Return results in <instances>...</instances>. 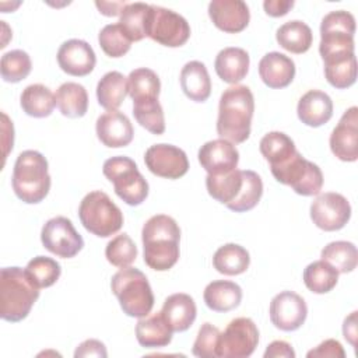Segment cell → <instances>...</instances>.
<instances>
[{
	"instance_id": "6da1fadb",
	"label": "cell",
	"mask_w": 358,
	"mask_h": 358,
	"mask_svg": "<svg viewBox=\"0 0 358 358\" xmlns=\"http://www.w3.org/2000/svg\"><path fill=\"white\" fill-rule=\"evenodd\" d=\"M144 263L157 271L172 268L179 260L180 228L178 222L165 214H157L147 220L141 231Z\"/></svg>"
},
{
	"instance_id": "7a4b0ae2",
	"label": "cell",
	"mask_w": 358,
	"mask_h": 358,
	"mask_svg": "<svg viewBox=\"0 0 358 358\" xmlns=\"http://www.w3.org/2000/svg\"><path fill=\"white\" fill-rule=\"evenodd\" d=\"M255 98L249 87L234 85L227 88L218 105L217 133L221 138L239 144L249 138Z\"/></svg>"
},
{
	"instance_id": "3957f363",
	"label": "cell",
	"mask_w": 358,
	"mask_h": 358,
	"mask_svg": "<svg viewBox=\"0 0 358 358\" xmlns=\"http://www.w3.org/2000/svg\"><path fill=\"white\" fill-rule=\"evenodd\" d=\"M39 287L21 267L0 270V316L6 322L17 323L28 316L39 298Z\"/></svg>"
},
{
	"instance_id": "277c9868",
	"label": "cell",
	"mask_w": 358,
	"mask_h": 358,
	"mask_svg": "<svg viewBox=\"0 0 358 358\" xmlns=\"http://www.w3.org/2000/svg\"><path fill=\"white\" fill-rule=\"evenodd\" d=\"M46 158L35 150L22 151L14 164L11 185L15 196L27 204L41 203L50 190Z\"/></svg>"
},
{
	"instance_id": "5b68a950",
	"label": "cell",
	"mask_w": 358,
	"mask_h": 358,
	"mask_svg": "<svg viewBox=\"0 0 358 358\" xmlns=\"http://www.w3.org/2000/svg\"><path fill=\"white\" fill-rule=\"evenodd\" d=\"M110 288L122 310L130 317H144L154 306V294L143 271L134 267L120 268L113 274Z\"/></svg>"
},
{
	"instance_id": "8992f818",
	"label": "cell",
	"mask_w": 358,
	"mask_h": 358,
	"mask_svg": "<svg viewBox=\"0 0 358 358\" xmlns=\"http://www.w3.org/2000/svg\"><path fill=\"white\" fill-rule=\"evenodd\" d=\"M355 18L344 10L330 11L320 24L319 53L323 62L354 56Z\"/></svg>"
},
{
	"instance_id": "52a82bcc",
	"label": "cell",
	"mask_w": 358,
	"mask_h": 358,
	"mask_svg": "<svg viewBox=\"0 0 358 358\" xmlns=\"http://www.w3.org/2000/svg\"><path fill=\"white\" fill-rule=\"evenodd\" d=\"M78 217L83 227L99 238L112 236L123 227V213L101 190L85 194L78 207Z\"/></svg>"
},
{
	"instance_id": "ba28073f",
	"label": "cell",
	"mask_w": 358,
	"mask_h": 358,
	"mask_svg": "<svg viewBox=\"0 0 358 358\" xmlns=\"http://www.w3.org/2000/svg\"><path fill=\"white\" fill-rule=\"evenodd\" d=\"M102 172L113 183L115 193L129 206H140L148 196V183L136 162L124 155L112 157L103 162Z\"/></svg>"
},
{
	"instance_id": "9c48e42d",
	"label": "cell",
	"mask_w": 358,
	"mask_h": 358,
	"mask_svg": "<svg viewBox=\"0 0 358 358\" xmlns=\"http://www.w3.org/2000/svg\"><path fill=\"white\" fill-rule=\"evenodd\" d=\"M277 182L289 186L301 196L319 194L323 186V173L320 168L302 157L296 151L285 162L270 168Z\"/></svg>"
},
{
	"instance_id": "30bf717a",
	"label": "cell",
	"mask_w": 358,
	"mask_h": 358,
	"mask_svg": "<svg viewBox=\"0 0 358 358\" xmlns=\"http://www.w3.org/2000/svg\"><path fill=\"white\" fill-rule=\"evenodd\" d=\"M145 35L164 46L179 48L190 38V25L180 14L150 4Z\"/></svg>"
},
{
	"instance_id": "8fae6325",
	"label": "cell",
	"mask_w": 358,
	"mask_h": 358,
	"mask_svg": "<svg viewBox=\"0 0 358 358\" xmlns=\"http://www.w3.org/2000/svg\"><path fill=\"white\" fill-rule=\"evenodd\" d=\"M259 344V330L249 317H236L228 323L220 334V358H246L253 354Z\"/></svg>"
},
{
	"instance_id": "7c38bea8",
	"label": "cell",
	"mask_w": 358,
	"mask_h": 358,
	"mask_svg": "<svg viewBox=\"0 0 358 358\" xmlns=\"http://www.w3.org/2000/svg\"><path fill=\"white\" fill-rule=\"evenodd\" d=\"M41 241L46 250L63 259L74 257L84 248L83 236L76 231L73 222L62 215L45 222L41 231Z\"/></svg>"
},
{
	"instance_id": "4fadbf2b",
	"label": "cell",
	"mask_w": 358,
	"mask_h": 358,
	"mask_svg": "<svg viewBox=\"0 0 358 358\" xmlns=\"http://www.w3.org/2000/svg\"><path fill=\"white\" fill-rule=\"evenodd\" d=\"M350 217L351 206L340 193L327 192L319 194L310 204V218L313 224L327 232L344 228Z\"/></svg>"
},
{
	"instance_id": "5bb4252c",
	"label": "cell",
	"mask_w": 358,
	"mask_h": 358,
	"mask_svg": "<svg viewBox=\"0 0 358 358\" xmlns=\"http://www.w3.org/2000/svg\"><path fill=\"white\" fill-rule=\"evenodd\" d=\"M144 162L151 173L165 179H179L189 171L186 152L172 144L151 145L144 154Z\"/></svg>"
},
{
	"instance_id": "9a60e30c",
	"label": "cell",
	"mask_w": 358,
	"mask_h": 358,
	"mask_svg": "<svg viewBox=\"0 0 358 358\" xmlns=\"http://www.w3.org/2000/svg\"><path fill=\"white\" fill-rule=\"evenodd\" d=\"M270 320L282 331L298 330L306 320L308 306L305 299L294 291H282L270 302Z\"/></svg>"
},
{
	"instance_id": "2e32d148",
	"label": "cell",
	"mask_w": 358,
	"mask_h": 358,
	"mask_svg": "<svg viewBox=\"0 0 358 358\" xmlns=\"http://www.w3.org/2000/svg\"><path fill=\"white\" fill-rule=\"evenodd\" d=\"M331 152L344 162L358 159V108L347 109L330 134Z\"/></svg>"
},
{
	"instance_id": "e0dca14e",
	"label": "cell",
	"mask_w": 358,
	"mask_h": 358,
	"mask_svg": "<svg viewBox=\"0 0 358 358\" xmlns=\"http://www.w3.org/2000/svg\"><path fill=\"white\" fill-rule=\"evenodd\" d=\"M59 67L74 77L88 76L96 63V56L90 43L83 39H69L57 50Z\"/></svg>"
},
{
	"instance_id": "ac0fdd59",
	"label": "cell",
	"mask_w": 358,
	"mask_h": 358,
	"mask_svg": "<svg viewBox=\"0 0 358 358\" xmlns=\"http://www.w3.org/2000/svg\"><path fill=\"white\" fill-rule=\"evenodd\" d=\"M199 162L207 175H222L236 169L239 152L234 143L228 140H211L200 147Z\"/></svg>"
},
{
	"instance_id": "d6986e66",
	"label": "cell",
	"mask_w": 358,
	"mask_h": 358,
	"mask_svg": "<svg viewBox=\"0 0 358 358\" xmlns=\"http://www.w3.org/2000/svg\"><path fill=\"white\" fill-rule=\"evenodd\" d=\"M208 17L220 31L238 34L248 27L250 11L242 0H213L208 4Z\"/></svg>"
},
{
	"instance_id": "ffe728a7",
	"label": "cell",
	"mask_w": 358,
	"mask_h": 358,
	"mask_svg": "<svg viewBox=\"0 0 358 358\" xmlns=\"http://www.w3.org/2000/svg\"><path fill=\"white\" fill-rule=\"evenodd\" d=\"M96 137L109 148L126 147L131 143L134 129L130 119L119 110H108L96 119Z\"/></svg>"
},
{
	"instance_id": "44dd1931",
	"label": "cell",
	"mask_w": 358,
	"mask_h": 358,
	"mask_svg": "<svg viewBox=\"0 0 358 358\" xmlns=\"http://www.w3.org/2000/svg\"><path fill=\"white\" fill-rule=\"evenodd\" d=\"M259 76L268 88H285L295 77V63L284 53H266L259 62Z\"/></svg>"
},
{
	"instance_id": "7402d4cb",
	"label": "cell",
	"mask_w": 358,
	"mask_h": 358,
	"mask_svg": "<svg viewBox=\"0 0 358 358\" xmlns=\"http://www.w3.org/2000/svg\"><path fill=\"white\" fill-rule=\"evenodd\" d=\"M296 113L303 124L319 127L331 119L333 101L326 92L310 90L301 96L296 106Z\"/></svg>"
},
{
	"instance_id": "603a6c76",
	"label": "cell",
	"mask_w": 358,
	"mask_h": 358,
	"mask_svg": "<svg viewBox=\"0 0 358 358\" xmlns=\"http://www.w3.org/2000/svg\"><path fill=\"white\" fill-rule=\"evenodd\" d=\"M161 313L172 331H186L196 320L197 308L194 299L183 292L169 295L162 305Z\"/></svg>"
},
{
	"instance_id": "cb8c5ba5",
	"label": "cell",
	"mask_w": 358,
	"mask_h": 358,
	"mask_svg": "<svg viewBox=\"0 0 358 358\" xmlns=\"http://www.w3.org/2000/svg\"><path fill=\"white\" fill-rule=\"evenodd\" d=\"M249 55L242 48H224L218 52L214 67L217 76L228 84H238L249 71Z\"/></svg>"
},
{
	"instance_id": "d4e9b609",
	"label": "cell",
	"mask_w": 358,
	"mask_h": 358,
	"mask_svg": "<svg viewBox=\"0 0 358 358\" xmlns=\"http://www.w3.org/2000/svg\"><path fill=\"white\" fill-rule=\"evenodd\" d=\"M180 87L190 101L206 102L211 94V80L204 63L187 62L180 71Z\"/></svg>"
},
{
	"instance_id": "484cf974",
	"label": "cell",
	"mask_w": 358,
	"mask_h": 358,
	"mask_svg": "<svg viewBox=\"0 0 358 358\" xmlns=\"http://www.w3.org/2000/svg\"><path fill=\"white\" fill-rule=\"evenodd\" d=\"M172 329L161 312L140 317L136 324V338L141 347L158 348L172 341Z\"/></svg>"
},
{
	"instance_id": "4316f807",
	"label": "cell",
	"mask_w": 358,
	"mask_h": 358,
	"mask_svg": "<svg viewBox=\"0 0 358 358\" xmlns=\"http://www.w3.org/2000/svg\"><path fill=\"white\" fill-rule=\"evenodd\" d=\"M207 308L214 312H229L239 306L242 301V288L228 280H217L204 288L203 294Z\"/></svg>"
},
{
	"instance_id": "83f0119b",
	"label": "cell",
	"mask_w": 358,
	"mask_h": 358,
	"mask_svg": "<svg viewBox=\"0 0 358 358\" xmlns=\"http://www.w3.org/2000/svg\"><path fill=\"white\" fill-rule=\"evenodd\" d=\"M127 94V78L119 71H109L98 81L96 99L106 110H117Z\"/></svg>"
},
{
	"instance_id": "f1b7e54d",
	"label": "cell",
	"mask_w": 358,
	"mask_h": 358,
	"mask_svg": "<svg viewBox=\"0 0 358 358\" xmlns=\"http://www.w3.org/2000/svg\"><path fill=\"white\" fill-rule=\"evenodd\" d=\"M56 105L60 113L66 117H83L88 109V94L87 90L78 83L62 84L56 94Z\"/></svg>"
},
{
	"instance_id": "f546056e",
	"label": "cell",
	"mask_w": 358,
	"mask_h": 358,
	"mask_svg": "<svg viewBox=\"0 0 358 358\" xmlns=\"http://www.w3.org/2000/svg\"><path fill=\"white\" fill-rule=\"evenodd\" d=\"M275 39L282 49L295 55H301L308 52L312 46L313 35L309 25H306L303 21L292 20L282 24L277 29Z\"/></svg>"
},
{
	"instance_id": "4dcf8cb0",
	"label": "cell",
	"mask_w": 358,
	"mask_h": 358,
	"mask_svg": "<svg viewBox=\"0 0 358 358\" xmlns=\"http://www.w3.org/2000/svg\"><path fill=\"white\" fill-rule=\"evenodd\" d=\"M20 103L28 116L46 117L56 106V96L43 84H31L21 92Z\"/></svg>"
},
{
	"instance_id": "1f68e13d",
	"label": "cell",
	"mask_w": 358,
	"mask_h": 358,
	"mask_svg": "<svg viewBox=\"0 0 358 358\" xmlns=\"http://www.w3.org/2000/svg\"><path fill=\"white\" fill-rule=\"evenodd\" d=\"M250 264L249 252L236 243H227L218 248L213 256L214 268L225 275H238L248 270Z\"/></svg>"
},
{
	"instance_id": "d6a6232c",
	"label": "cell",
	"mask_w": 358,
	"mask_h": 358,
	"mask_svg": "<svg viewBox=\"0 0 358 358\" xmlns=\"http://www.w3.org/2000/svg\"><path fill=\"white\" fill-rule=\"evenodd\" d=\"M127 87L133 103H138L158 99L161 91V81L155 71H152L151 69L140 67L129 74Z\"/></svg>"
},
{
	"instance_id": "836d02e7",
	"label": "cell",
	"mask_w": 358,
	"mask_h": 358,
	"mask_svg": "<svg viewBox=\"0 0 358 358\" xmlns=\"http://www.w3.org/2000/svg\"><path fill=\"white\" fill-rule=\"evenodd\" d=\"M242 185L243 175L239 169H234L222 175H207L206 178V187L208 194L225 206L231 204L236 199Z\"/></svg>"
},
{
	"instance_id": "e575fe53",
	"label": "cell",
	"mask_w": 358,
	"mask_h": 358,
	"mask_svg": "<svg viewBox=\"0 0 358 358\" xmlns=\"http://www.w3.org/2000/svg\"><path fill=\"white\" fill-rule=\"evenodd\" d=\"M260 152L271 166H277L291 158L298 150L291 137L282 131H270L260 140Z\"/></svg>"
},
{
	"instance_id": "d590c367",
	"label": "cell",
	"mask_w": 358,
	"mask_h": 358,
	"mask_svg": "<svg viewBox=\"0 0 358 358\" xmlns=\"http://www.w3.org/2000/svg\"><path fill=\"white\" fill-rule=\"evenodd\" d=\"M338 281V271L324 260H316L303 270V282L313 294L330 292Z\"/></svg>"
},
{
	"instance_id": "8d00e7d4",
	"label": "cell",
	"mask_w": 358,
	"mask_h": 358,
	"mask_svg": "<svg viewBox=\"0 0 358 358\" xmlns=\"http://www.w3.org/2000/svg\"><path fill=\"white\" fill-rule=\"evenodd\" d=\"M322 260L333 266L338 273H351L358 263L357 248L352 242L336 241L327 243L320 252Z\"/></svg>"
},
{
	"instance_id": "74e56055",
	"label": "cell",
	"mask_w": 358,
	"mask_h": 358,
	"mask_svg": "<svg viewBox=\"0 0 358 358\" xmlns=\"http://www.w3.org/2000/svg\"><path fill=\"white\" fill-rule=\"evenodd\" d=\"M150 4L145 3H127L120 13L119 25L131 42L144 39Z\"/></svg>"
},
{
	"instance_id": "f35d334b",
	"label": "cell",
	"mask_w": 358,
	"mask_h": 358,
	"mask_svg": "<svg viewBox=\"0 0 358 358\" xmlns=\"http://www.w3.org/2000/svg\"><path fill=\"white\" fill-rule=\"evenodd\" d=\"M243 185L236 199L227 207L235 213H245L257 206L263 194V182L260 176L249 169L242 171Z\"/></svg>"
},
{
	"instance_id": "ab89813d",
	"label": "cell",
	"mask_w": 358,
	"mask_h": 358,
	"mask_svg": "<svg viewBox=\"0 0 358 358\" xmlns=\"http://www.w3.org/2000/svg\"><path fill=\"white\" fill-rule=\"evenodd\" d=\"M324 77L330 85L338 90L351 87L357 80V59L355 55L343 59L323 62Z\"/></svg>"
},
{
	"instance_id": "60d3db41",
	"label": "cell",
	"mask_w": 358,
	"mask_h": 358,
	"mask_svg": "<svg viewBox=\"0 0 358 358\" xmlns=\"http://www.w3.org/2000/svg\"><path fill=\"white\" fill-rule=\"evenodd\" d=\"M32 63L27 52L21 49L10 50L1 56L0 71L6 83H20L31 73Z\"/></svg>"
},
{
	"instance_id": "b9f144b4",
	"label": "cell",
	"mask_w": 358,
	"mask_h": 358,
	"mask_svg": "<svg viewBox=\"0 0 358 358\" xmlns=\"http://www.w3.org/2000/svg\"><path fill=\"white\" fill-rule=\"evenodd\" d=\"M133 115L137 123L152 134H162L165 131L164 110L158 99L133 103Z\"/></svg>"
},
{
	"instance_id": "7bdbcfd3",
	"label": "cell",
	"mask_w": 358,
	"mask_h": 358,
	"mask_svg": "<svg viewBox=\"0 0 358 358\" xmlns=\"http://www.w3.org/2000/svg\"><path fill=\"white\" fill-rule=\"evenodd\" d=\"M31 280L39 288L52 287L62 274L60 264L48 256H36L31 259L25 267Z\"/></svg>"
},
{
	"instance_id": "ee69618b",
	"label": "cell",
	"mask_w": 358,
	"mask_h": 358,
	"mask_svg": "<svg viewBox=\"0 0 358 358\" xmlns=\"http://www.w3.org/2000/svg\"><path fill=\"white\" fill-rule=\"evenodd\" d=\"M105 256L112 266L124 268L136 260L137 248L127 234H120L108 242L105 248Z\"/></svg>"
},
{
	"instance_id": "f6af8a7d",
	"label": "cell",
	"mask_w": 358,
	"mask_h": 358,
	"mask_svg": "<svg viewBox=\"0 0 358 358\" xmlns=\"http://www.w3.org/2000/svg\"><path fill=\"white\" fill-rule=\"evenodd\" d=\"M98 42L101 49L109 57H122L131 48V41L123 32L119 24L105 25L98 35Z\"/></svg>"
},
{
	"instance_id": "bcb514c9",
	"label": "cell",
	"mask_w": 358,
	"mask_h": 358,
	"mask_svg": "<svg viewBox=\"0 0 358 358\" xmlns=\"http://www.w3.org/2000/svg\"><path fill=\"white\" fill-rule=\"evenodd\" d=\"M221 331L211 323H203L199 329L192 352L200 358H218V341Z\"/></svg>"
},
{
	"instance_id": "7dc6e473",
	"label": "cell",
	"mask_w": 358,
	"mask_h": 358,
	"mask_svg": "<svg viewBox=\"0 0 358 358\" xmlns=\"http://www.w3.org/2000/svg\"><path fill=\"white\" fill-rule=\"evenodd\" d=\"M308 358H312V357H319V358H344L345 357V352H344V348L343 345L337 341V340H333V338H329V340H324L323 343H320L316 348L310 350L308 354H306Z\"/></svg>"
},
{
	"instance_id": "c3c4849f",
	"label": "cell",
	"mask_w": 358,
	"mask_h": 358,
	"mask_svg": "<svg viewBox=\"0 0 358 358\" xmlns=\"http://www.w3.org/2000/svg\"><path fill=\"white\" fill-rule=\"evenodd\" d=\"M106 355H108V352H106L105 344L101 343L99 340H95V338H90V340L83 341L74 352L76 358H83V357H99V358L102 357V358H105Z\"/></svg>"
},
{
	"instance_id": "681fc988",
	"label": "cell",
	"mask_w": 358,
	"mask_h": 358,
	"mask_svg": "<svg viewBox=\"0 0 358 358\" xmlns=\"http://www.w3.org/2000/svg\"><path fill=\"white\" fill-rule=\"evenodd\" d=\"M294 358L295 351L292 350L291 344L282 340H275L270 343L264 351V358Z\"/></svg>"
},
{
	"instance_id": "f907efd6",
	"label": "cell",
	"mask_w": 358,
	"mask_h": 358,
	"mask_svg": "<svg viewBox=\"0 0 358 358\" xmlns=\"http://www.w3.org/2000/svg\"><path fill=\"white\" fill-rule=\"evenodd\" d=\"M263 7L267 15L282 17L294 7V1L292 0H266L263 3Z\"/></svg>"
},
{
	"instance_id": "816d5d0a",
	"label": "cell",
	"mask_w": 358,
	"mask_h": 358,
	"mask_svg": "<svg viewBox=\"0 0 358 358\" xmlns=\"http://www.w3.org/2000/svg\"><path fill=\"white\" fill-rule=\"evenodd\" d=\"M3 145H4V159L7 158V154L10 150H13V143H14V129H13V122H10L8 116L3 112Z\"/></svg>"
},
{
	"instance_id": "f5cc1de1",
	"label": "cell",
	"mask_w": 358,
	"mask_h": 358,
	"mask_svg": "<svg viewBox=\"0 0 358 358\" xmlns=\"http://www.w3.org/2000/svg\"><path fill=\"white\" fill-rule=\"evenodd\" d=\"M127 3L124 1H95V6L98 7L99 13L106 15V17H115V15H120L122 10L126 7Z\"/></svg>"
},
{
	"instance_id": "db71d44e",
	"label": "cell",
	"mask_w": 358,
	"mask_h": 358,
	"mask_svg": "<svg viewBox=\"0 0 358 358\" xmlns=\"http://www.w3.org/2000/svg\"><path fill=\"white\" fill-rule=\"evenodd\" d=\"M343 334L344 338L355 347V340H357V312H352L348 317H345L344 324H343Z\"/></svg>"
}]
</instances>
